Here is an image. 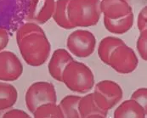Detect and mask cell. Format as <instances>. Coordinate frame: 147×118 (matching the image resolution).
I'll return each instance as SVG.
<instances>
[{
  "label": "cell",
  "mask_w": 147,
  "mask_h": 118,
  "mask_svg": "<svg viewBox=\"0 0 147 118\" xmlns=\"http://www.w3.org/2000/svg\"><path fill=\"white\" fill-rule=\"evenodd\" d=\"M125 43L123 40L116 37H105L100 41L98 47V55L100 60L105 64H109V60L112 52L120 45Z\"/></svg>",
  "instance_id": "16"
},
{
  "label": "cell",
  "mask_w": 147,
  "mask_h": 118,
  "mask_svg": "<svg viewBox=\"0 0 147 118\" xmlns=\"http://www.w3.org/2000/svg\"><path fill=\"white\" fill-rule=\"evenodd\" d=\"M137 26L138 29L140 32H143L147 30V7L145 6L140 11L137 18Z\"/></svg>",
  "instance_id": "22"
},
{
  "label": "cell",
  "mask_w": 147,
  "mask_h": 118,
  "mask_svg": "<svg viewBox=\"0 0 147 118\" xmlns=\"http://www.w3.org/2000/svg\"><path fill=\"white\" fill-rule=\"evenodd\" d=\"M136 49L140 58L146 61L147 60V30L140 32V36L136 42Z\"/></svg>",
  "instance_id": "20"
},
{
  "label": "cell",
  "mask_w": 147,
  "mask_h": 118,
  "mask_svg": "<svg viewBox=\"0 0 147 118\" xmlns=\"http://www.w3.org/2000/svg\"><path fill=\"white\" fill-rule=\"evenodd\" d=\"M100 3V0H70L67 14L73 26L89 27L97 25L101 15Z\"/></svg>",
  "instance_id": "3"
},
{
  "label": "cell",
  "mask_w": 147,
  "mask_h": 118,
  "mask_svg": "<svg viewBox=\"0 0 147 118\" xmlns=\"http://www.w3.org/2000/svg\"><path fill=\"white\" fill-rule=\"evenodd\" d=\"M139 65V59L134 50L123 43L118 46L111 55L108 65L119 74H129L134 71Z\"/></svg>",
  "instance_id": "7"
},
{
  "label": "cell",
  "mask_w": 147,
  "mask_h": 118,
  "mask_svg": "<svg viewBox=\"0 0 147 118\" xmlns=\"http://www.w3.org/2000/svg\"><path fill=\"white\" fill-rule=\"evenodd\" d=\"M147 111L136 101L133 99H127L123 101L114 111L115 118H145Z\"/></svg>",
  "instance_id": "13"
},
{
  "label": "cell",
  "mask_w": 147,
  "mask_h": 118,
  "mask_svg": "<svg viewBox=\"0 0 147 118\" xmlns=\"http://www.w3.org/2000/svg\"><path fill=\"white\" fill-rule=\"evenodd\" d=\"M96 42L95 36L91 32L78 29L68 36L66 48L71 55L78 58H87L94 52Z\"/></svg>",
  "instance_id": "6"
},
{
  "label": "cell",
  "mask_w": 147,
  "mask_h": 118,
  "mask_svg": "<svg viewBox=\"0 0 147 118\" xmlns=\"http://www.w3.org/2000/svg\"><path fill=\"white\" fill-rule=\"evenodd\" d=\"M134 14H129L126 16L120 18V19H116V20H111L106 17H104V26L105 29L113 34H123L127 32L134 25Z\"/></svg>",
  "instance_id": "14"
},
{
  "label": "cell",
  "mask_w": 147,
  "mask_h": 118,
  "mask_svg": "<svg viewBox=\"0 0 147 118\" xmlns=\"http://www.w3.org/2000/svg\"><path fill=\"white\" fill-rule=\"evenodd\" d=\"M72 55L65 49H56L49 62L48 69L50 76L58 82L62 81V73L69 62L73 60Z\"/></svg>",
  "instance_id": "11"
},
{
  "label": "cell",
  "mask_w": 147,
  "mask_h": 118,
  "mask_svg": "<svg viewBox=\"0 0 147 118\" xmlns=\"http://www.w3.org/2000/svg\"><path fill=\"white\" fill-rule=\"evenodd\" d=\"M2 117L3 118H28L30 116L25 112L24 111H21L19 109H9L4 111Z\"/></svg>",
  "instance_id": "23"
},
{
  "label": "cell",
  "mask_w": 147,
  "mask_h": 118,
  "mask_svg": "<svg viewBox=\"0 0 147 118\" xmlns=\"http://www.w3.org/2000/svg\"><path fill=\"white\" fill-rule=\"evenodd\" d=\"M16 42L22 59L31 66L43 65L50 55L51 45L42 29L18 38Z\"/></svg>",
  "instance_id": "1"
},
{
  "label": "cell",
  "mask_w": 147,
  "mask_h": 118,
  "mask_svg": "<svg viewBox=\"0 0 147 118\" xmlns=\"http://www.w3.org/2000/svg\"><path fill=\"white\" fill-rule=\"evenodd\" d=\"M70 0H56L52 18L61 28L69 30L75 28L68 18L67 6Z\"/></svg>",
  "instance_id": "17"
},
{
  "label": "cell",
  "mask_w": 147,
  "mask_h": 118,
  "mask_svg": "<svg viewBox=\"0 0 147 118\" xmlns=\"http://www.w3.org/2000/svg\"><path fill=\"white\" fill-rule=\"evenodd\" d=\"M18 98L16 88L10 83L0 82V111H5L12 108Z\"/></svg>",
  "instance_id": "15"
},
{
  "label": "cell",
  "mask_w": 147,
  "mask_h": 118,
  "mask_svg": "<svg viewBox=\"0 0 147 118\" xmlns=\"http://www.w3.org/2000/svg\"><path fill=\"white\" fill-rule=\"evenodd\" d=\"M131 99L139 103L145 111H147V88H140L135 90L132 95Z\"/></svg>",
  "instance_id": "21"
},
{
  "label": "cell",
  "mask_w": 147,
  "mask_h": 118,
  "mask_svg": "<svg viewBox=\"0 0 147 118\" xmlns=\"http://www.w3.org/2000/svg\"><path fill=\"white\" fill-rule=\"evenodd\" d=\"M81 96L78 95H66L59 103V106L62 111L64 117L79 118L78 103Z\"/></svg>",
  "instance_id": "18"
},
{
  "label": "cell",
  "mask_w": 147,
  "mask_h": 118,
  "mask_svg": "<svg viewBox=\"0 0 147 118\" xmlns=\"http://www.w3.org/2000/svg\"><path fill=\"white\" fill-rule=\"evenodd\" d=\"M57 95L55 86L48 82H36L26 92L25 102L27 110L33 114L38 107L46 103H56Z\"/></svg>",
  "instance_id": "4"
},
{
  "label": "cell",
  "mask_w": 147,
  "mask_h": 118,
  "mask_svg": "<svg viewBox=\"0 0 147 118\" xmlns=\"http://www.w3.org/2000/svg\"><path fill=\"white\" fill-rule=\"evenodd\" d=\"M9 37L6 29L0 27V52L3 51L9 44Z\"/></svg>",
  "instance_id": "24"
},
{
  "label": "cell",
  "mask_w": 147,
  "mask_h": 118,
  "mask_svg": "<svg viewBox=\"0 0 147 118\" xmlns=\"http://www.w3.org/2000/svg\"><path fill=\"white\" fill-rule=\"evenodd\" d=\"M61 82L74 93L87 94L94 87V77L87 65L73 59L64 69Z\"/></svg>",
  "instance_id": "2"
},
{
  "label": "cell",
  "mask_w": 147,
  "mask_h": 118,
  "mask_svg": "<svg viewBox=\"0 0 147 118\" xmlns=\"http://www.w3.org/2000/svg\"><path fill=\"white\" fill-rule=\"evenodd\" d=\"M93 94L98 106L104 111L108 112L122 100L123 91L116 82L103 80L96 83Z\"/></svg>",
  "instance_id": "5"
},
{
  "label": "cell",
  "mask_w": 147,
  "mask_h": 118,
  "mask_svg": "<svg viewBox=\"0 0 147 118\" xmlns=\"http://www.w3.org/2000/svg\"><path fill=\"white\" fill-rule=\"evenodd\" d=\"M23 65L18 56L11 51L0 52V81L13 82L21 77Z\"/></svg>",
  "instance_id": "8"
},
{
  "label": "cell",
  "mask_w": 147,
  "mask_h": 118,
  "mask_svg": "<svg viewBox=\"0 0 147 118\" xmlns=\"http://www.w3.org/2000/svg\"><path fill=\"white\" fill-rule=\"evenodd\" d=\"M33 117L36 118H63L64 115L59 105L56 103H46L40 105L33 112Z\"/></svg>",
  "instance_id": "19"
},
{
  "label": "cell",
  "mask_w": 147,
  "mask_h": 118,
  "mask_svg": "<svg viewBox=\"0 0 147 118\" xmlns=\"http://www.w3.org/2000/svg\"><path fill=\"white\" fill-rule=\"evenodd\" d=\"M78 112L82 118L106 117L108 114V112H105L98 106L93 93L81 97L78 103Z\"/></svg>",
  "instance_id": "12"
},
{
  "label": "cell",
  "mask_w": 147,
  "mask_h": 118,
  "mask_svg": "<svg viewBox=\"0 0 147 118\" xmlns=\"http://www.w3.org/2000/svg\"><path fill=\"white\" fill-rule=\"evenodd\" d=\"M101 14L111 20L120 19L133 13L130 0H100Z\"/></svg>",
  "instance_id": "10"
},
{
  "label": "cell",
  "mask_w": 147,
  "mask_h": 118,
  "mask_svg": "<svg viewBox=\"0 0 147 118\" xmlns=\"http://www.w3.org/2000/svg\"><path fill=\"white\" fill-rule=\"evenodd\" d=\"M55 0H31L27 20L38 25L45 24L53 16Z\"/></svg>",
  "instance_id": "9"
}]
</instances>
